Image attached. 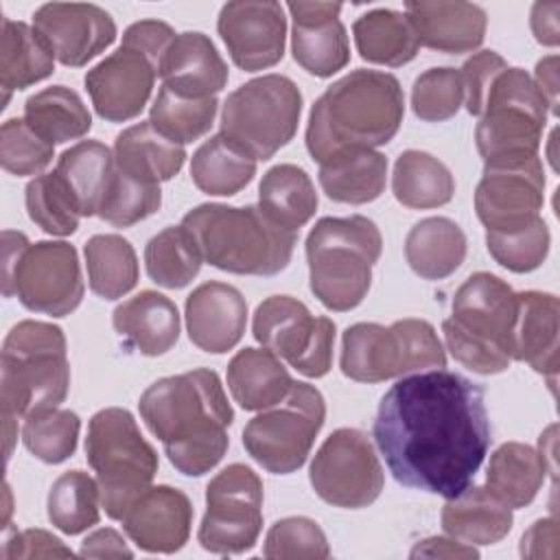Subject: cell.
<instances>
[{
	"label": "cell",
	"instance_id": "6da1fadb",
	"mask_svg": "<svg viewBox=\"0 0 560 560\" xmlns=\"http://www.w3.org/2000/svg\"><path fill=\"white\" fill-rule=\"evenodd\" d=\"M372 435L398 483L451 499L472 483L492 442L483 387L444 368L400 376Z\"/></svg>",
	"mask_w": 560,
	"mask_h": 560
},
{
	"label": "cell",
	"instance_id": "7a4b0ae2",
	"mask_svg": "<svg viewBox=\"0 0 560 560\" xmlns=\"http://www.w3.org/2000/svg\"><path fill=\"white\" fill-rule=\"evenodd\" d=\"M168 462L186 477L210 472L230 446L234 411L214 370L195 368L149 385L138 402Z\"/></svg>",
	"mask_w": 560,
	"mask_h": 560
},
{
	"label": "cell",
	"instance_id": "3957f363",
	"mask_svg": "<svg viewBox=\"0 0 560 560\" xmlns=\"http://www.w3.org/2000/svg\"><path fill=\"white\" fill-rule=\"evenodd\" d=\"M405 94L398 79L381 70H352L313 103L306 149L322 164L352 149L387 144L400 129Z\"/></svg>",
	"mask_w": 560,
	"mask_h": 560
},
{
	"label": "cell",
	"instance_id": "277c9868",
	"mask_svg": "<svg viewBox=\"0 0 560 560\" xmlns=\"http://www.w3.org/2000/svg\"><path fill=\"white\" fill-rule=\"evenodd\" d=\"M182 228L212 267L236 276H276L291 262L298 232L278 225L260 206L201 203L188 210Z\"/></svg>",
	"mask_w": 560,
	"mask_h": 560
},
{
	"label": "cell",
	"instance_id": "5b68a950",
	"mask_svg": "<svg viewBox=\"0 0 560 560\" xmlns=\"http://www.w3.org/2000/svg\"><path fill=\"white\" fill-rule=\"evenodd\" d=\"M70 389L66 335L50 322H18L0 352L2 416L28 418L59 407Z\"/></svg>",
	"mask_w": 560,
	"mask_h": 560
},
{
	"label": "cell",
	"instance_id": "8992f818",
	"mask_svg": "<svg viewBox=\"0 0 560 560\" xmlns=\"http://www.w3.org/2000/svg\"><path fill=\"white\" fill-rule=\"evenodd\" d=\"M383 238L363 214L322 217L306 236V262L313 295L328 311H352L370 291L372 267Z\"/></svg>",
	"mask_w": 560,
	"mask_h": 560
},
{
	"label": "cell",
	"instance_id": "52a82bcc",
	"mask_svg": "<svg viewBox=\"0 0 560 560\" xmlns=\"http://www.w3.org/2000/svg\"><path fill=\"white\" fill-rule=\"evenodd\" d=\"M453 313L442 322L453 359L477 374H499L512 363L510 335L516 293L494 273L477 271L453 295Z\"/></svg>",
	"mask_w": 560,
	"mask_h": 560
},
{
	"label": "cell",
	"instance_id": "ba28073f",
	"mask_svg": "<svg viewBox=\"0 0 560 560\" xmlns=\"http://www.w3.org/2000/svg\"><path fill=\"white\" fill-rule=\"evenodd\" d=\"M175 37L162 20L133 22L122 33V44L85 72V90L103 120L125 122L140 116Z\"/></svg>",
	"mask_w": 560,
	"mask_h": 560
},
{
	"label": "cell",
	"instance_id": "9c48e42d",
	"mask_svg": "<svg viewBox=\"0 0 560 560\" xmlns=\"http://www.w3.org/2000/svg\"><path fill=\"white\" fill-rule=\"evenodd\" d=\"M85 459L96 472L105 514L114 521H120L129 505L151 488L160 468L155 448L122 407H105L90 418Z\"/></svg>",
	"mask_w": 560,
	"mask_h": 560
},
{
	"label": "cell",
	"instance_id": "30bf717a",
	"mask_svg": "<svg viewBox=\"0 0 560 560\" xmlns=\"http://www.w3.org/2000/svg\"><path fill=\"white\" fill-rule=\"evenodd\" d=\"M2 293L15 295L33 313L70 315L83 300L85 284L74 245L66 241L28 243L22 232H2Z\"/></svg>",
	"mask_w": 560,
	"mask_h": 560
},
{
	"label": "cell",
	"instance_id": "8fae6325",
	"mask_svg": "<svg viewBox=\"0 0 560 560\" xmlns=\"http://www.w3.org/2000/svg\"><path fill=\"white\" fill-rule=\"evenodd\" d=\"M549 107L523 68L501 70L488 88L475 129L483 166H510L538 158Z\"/></svg>",
	"mask_w": 560,
	"mask_h": 560
},
{
	"label": "cell",
	"instance_id": "7c38bea8",
	"mask_svg": "<svg viewBox=\"0 0 560 560\" xmlns=\"http://www.w3.org/2000/svg\"><path fill=\"white\" fill-rule=\"evenodd\" d=\"M339 368L357 383H383L411 372L446 368V352L427 319H398L389 326L359 322L343 330Z\"/></svg>",
	"mask_w": 560,
	"mask_h": 560
},
{
	"label": "cell",
	"instance_id": "4fadbf2b",
	"mask_svg": "<svg viewBox=\"0 0 560 560\" xmlns=\"http://www.w3.org/2000/svg\"><path fill=\"white\" fill-rule=\"evenodd\" d=\"M300 114V88L284 74H262L228 94L219 133L256 162H265L293 140Z\"/></svg>",
	"mask_w": 560,
	"mask_h": 560
},
{
	"label": "cell",
	"instance_id": "5bb4252c",
	"mask_svg": "<svg viewBox=\"0 0 560 560\" xmlns=\"http://www.w3.org/2000/svg\"><path fill=\"white\" fill-rule=\"evenodd\" d=\"M324 420L322 392L304 381H293L280 402L262 409L245 424L243 446L267 472L291 475L304 466Z\"/></svg>",
	"mask_w": 560,
	"mask_h": 560
},
{
	"label": "cell",
	"instance_id": "9a60e30c",
	"mask_svg": "<svg viewBox=\"0 0 560 560\" xmlns=\"http://www.w3.org/2000/svg\"><path fill=\"white\" fill-rule=\"evenodd\" d=\"M262 529V481L245 464L219 470L206 488V514L197 540L219 556L249 551Z\"/></svg>",
	"mask_w": 560,
	"mask_h": 560
},
{
	"label": "cell",
	"instance_id": "2e32d148",
	"mask_svg": "<svg viewBox=\"0 0 560 560\" xmlns=\"http://www.w3.org/2000/svg\"><path fill=\"white\" fill-rule=\"evenodd\" d=\"M252 332L262 348L308 378L328 374L332 365L335 322L330 317H313L306 304L291 295L262 300L256 306Z\"/></svg>",
	"mask_w": 560,
	"mask_h": 560
},
{
	"label": "cell",
	"instance_id": "e0dca14e",
	"mask_svg": "<svg viewBox=\"0 0 560 560\" xmlns=\"http://www.w3.org/2000/svg\"><path fill=\"white\" fill-rule=\"evenodd\" d=\"M308 479L322 501L346 510L368 508L385 483L368 433L350 427L337 429L324 440L311 462Z\"/></svg>",
	"mask_w": 560,
	"mask_h": 560
},
{
	"label": "cell",
	"instance_id": "ac0fdd59",
	"mask_svg": "<svg viewBox=\"0 0 560 560\" xmlns=\"http://www.w3.org/2000/svg\"><path fill=\"white\" fill-rule=\"evenodd\" d=\"M545 168L540 158L510 166H483L475 190V212L486 232L508 234L540 219Z\"/></svg>",
	"mask_w": 560,
	"mask_h": 560
},
{
	"label": "cell",
	"instance_id": "d6986e66",
	"mask_svg": "<svg viewBox=\"0 0 560 560\" xmlns=\"http://www.w3.org/2000/svg\"><path fill=\"white\" fill-rule=\"evenodd\" d=\"M217 31L234 66L245 72L267 70L284 57L287 18L280 2H228L219 11Z\"/></svg>",
	"mask_w": 560,
	"mask_h": 560
},
{
	"label": "cell",
	"instance_id": "ffe728a7",
	"mask_svg": "<svg viewBox=\"0 0 560 560\" xmlns=\"http://www.w3.org/2000/svg\"><path fill=\"white\" fill-rule=\"evenodd\" d=\"M33 28L68 68H81L116 39L114 18L92 2H48L33 13Z\"/></svg>",
	"mask_w": 560,
	"mask_h": 560
},
{
	"label": "cell",
	"instance_id": "44dd1931",
	"mask_svg": "<svg viewBox=\"0 0 560 560\" xmlns=\"http://www.w3.org/2000/svg\"><path fill=\"white\" fill-rule=\"evenodd\" d=\"M291 52L308 74L328 79L350 61L346 26L339 20V2H289Z\"/></svg>",
	"mask_w": 560,
	"mask_h": 560
},
{
	"label": "cell",
	"instance_id": "7402d4cb",
	"mask_svg": "<svg viewBox=\"0 0 560 560\" xmlns=\"http://www.w3.org/2000/svg\"><path fill=\"white\" fill-rule=\"evenodd\" d=\"M190 499L173 486L147 488L120 518L125 534L149 553H175L190 536Z\"/></svg>",
	"mask_w": 560,
	"mask_h": 560
},
{
	"label": "cell",
	"instance_id": "603a6c76",
	"mask_svg": "<svg viewBox=\"0 0 560 560\" xmlns=\"http://www.w3.org/2000/svg\"><path fill=\"white\" fill-rule=\"evenodd\" d=\"M245 324L247 302L228 282H203L186 298L188 339L203 352L223 354L232 350L241 341Z\"/></svg>",
	"mask_w": 560,
	"mask_h": 560
},
{
	"label": "cell",
	"instance_id": "cb8c5ba5",
	"mask_svg": "<svg viewBox=\"0 0 560 560\" xmlns=\"http://www.w3.org/2000/svg\"><path fill=\"white\" fill-rule=\"evenodd\" d=\"M560 348V306L553 293L521 291L510 335L512 361L527 363L542 376L556 378Z\"/></svg>",
	"mask_w": 560,
	"mask_h": 560
},
{
	"label": "cell",
	"instance_id": "d4e9b609",
	"mask_svg": "<svg viewBox=\"0 0 560 560\" xmlns=\"http://www.w3.org/2000/svg\"><path fill=\"white\" fill-rule=\"evenodd\" d=\"M160 79L175 96L210 98L228 85L230 70L208 35L186 31L177 33L168 46L160 68Z\"/></svg>",
	"mask_w": 560,
	"mask_h": 560
},
{
	"label": "cell",
	"instance_id": "484cf974",
	"mask_svg": "<svg viewBox=\"0 0 560 560\" xmlns=\"http://www.w3.org/2000/svg\"><path fill=\"white\" fill-rule=\"evenodd\" d=\"M420 46L438 52L462 55L481 46L488 15L472 2H405Z\"/></svg>",
	"mask_w": 560,
	"mask_h": 560
},
{
	"label": "cell",
	"instance_id": "4316f807",
	"mask_svg": "<svg viewBox=\"0 0 560 560\" xmlns=\"http://www.w3.org/2000/svg\"><path fill=\"white\" fill-rule=\"evenodd\" d=\"M116 332L140 354H166L179 339V313L175 302L158 291H140L112 313Z\"/></svg>",
	"mask_w": 560,
	"mask_h": 560
},
{
	"label": "cell",
	"instance_id": "83f0119b",
	"mask_svg": "<svg viewBox=\"0 0 560 560\" xmlns=\"http://www.w3.org/2000/svg\"><path fill=\"white\" fill-rule=\"evenodd\" d=\"M442 529L468 545H494L503 540L514 523L512 508L494 497L486 486H466L446 499L442 508Z\"/></svg>",
	"mask_w": 560,
	"mask_h": 560
},
{
	"label": "cell",
	"instance_id": "f1b7e54d",
	"mask_svg": "<svg viewBox=\"0 0 560 560\" xmlns=\"http://www.w3.org/2000/svg\"><path fill=\"white\" fill-rule=\"evenodd\" d=\"M228 389L245 411H262L280 402L293 385L289 370L267 348H243L228 363Z\"/></svg>",
	"mask_w": 560,
	"mask_h": 560
},
{
	"label": "cell",
	"instance_id": "f546056e",
	"mask_svg": "<svg viewBox=\"0 0 560 560\" xmlns=\"http://www.w3.org/2000/svg\"><path fill=\"white\" fill-rule=\"evenodd\" d=\"M114 153L98 140H81L66 149L55 166V177L74 201L81 217L98 214L114 175Z\"/></svg>",
	"mask_w": 560,
	"mask_h": 560
},
{
	"label": "cell",
	"instance_id": "4dcf8cb0",
	"mask_svg": "<svg viewBox=\"0 0 560 560\" xmlns=\"http://www.w3.org/2000/svg\"><path fill=\"white\" fill-rule=\"evenodd\" d=\"M114 160L118 168L138 179L162 184L182 171L186 162V149L162 136L147 120L131 125L116 136Z\"/></svg>",
	"mask_w": 560,
	"mask_h": 560
},
{
	"label": "cell",
	"instance_id": "1f68e13d",
	"mask_svg": "<svg viewBox=\"0 0 560 560\" xmlns=\"http://www.w3.org/2000/svg\"><path fill=\"white\" fill-rule=\"evenodd\" d=\"M319 186L339 203H370L378 199L387 182V158L376 149H352L319 164Z\"/></svg>",
	"mask_w": 560,
	"mask_h": 560
},
{
	"label": "cell",
	"instance_id": "d6a6232c",
	"mask_svg": "<svg viewBox=\"0 0 560 560\" xmlns=\"http://www.w3.org/2000/svg\"><path fill=\"white\" fill-rule=\"evenodd\" d=\"M405 258L416 276L444 280L455 273L466 258V234L446 217H427L409 230Z\"/></svg>",
	"mask_w": 560,
	"mask_h": 560
},
{
	"label": "cell",
	"instance_id": "836d02e7",
	"mask_svg": "<svg viewBox=\"0 0 560 560\" xmlns=\"http://www.w3.org/2000/svg\"><path fill=\"white\" fill-rule=\"evenodd\" d=\"M547 475L545 455L529 444L505 442L492 455L486 472V488L508 508H527Z\"/></svg>",
	"mask_w": 560,
	"mask_h": 560
},
{
	"label": "cell",
	"instance_id": "e575fe53",
	"mask_svg": "<svg viewBox=\"0 0 560 560\" xmlns=\"http://www.w3.org/2000/svg\"><path fill=\"white\" fill-rule=\"evenodd\" d=\"M354 46L370 63L400 68L409 63L420 48L409 18L394 9H372L352 24Z\"/></svg>",
	"mask_w": 560,
	"mask_h": 560
},
{
	"label": "cell",
	"instance_id": "d590c367",
	"mask_svg": "<svg viewBox=\"0 0 560 560\" xmlns=\"http://www.w3.org/2000/svg\"><path fill=\"white\" fill-rule=\"evenodd\" d=\"M55 72V55L26 22L2 20L0 46V83L4 90V105L11 92L26 90Z\"/></svg>",
	"mask_w": 560,
	"mask_h": 560
},
{
	"label": "cell",
	"instance_id": "8d00e7d4",
	"mask_svg": "<svg viewBox=\"0 0 560 560\" xmlns=\"http://www.w3.org/2000/svg\"><path fill=\"white\" fill-rule=\"evenodd\" d=\"M392 192L396 201L413 210L446 206L455 195V179L448 166L435 155L407 149L396 158L392 173Z\"/></svg>",
	"mask_w": 560,
	"mask_h": 560
},
{
	"label": "cell",
	"instance_id": "74e56055",
	"mask_svg": "<svg viewBox=\"0 0 560 560\" xmlns=\"http://www.w3.org/2000/svg\"><path fill=\"white\" fill-rule=\"evenodd\" d=\"M317 192L308 173L295 164L271 166L258 186V206L278 225L298 232L317 210Z\"/></svg>",
	"mask_w": 560,
	"mask_h": 560
},
{
	"label": "cell",
	"instance_id": "f35d334b",
	"mask_svg": "<svg viewBox=\"0 0 560 560\" xmlns=\"http://www.w3.org/2000/svg\"><path fill=\"white\" fill-rule=\"evenodd\" d=\"M24 120L52 147L79 140L92 129L88 105L66 85H50L28 96L24 103Z\"/></svg>",
	"mask_w": 560,
	"mask_h": 560
},
{
	"label": "cell",
	"instance_id": "ab89813d",
	"mask_svg": "<svg viewBox=\"0 0 560 560\" xmlns=\"http://www.w3.org/2000/svg\"><path fill=\"white\" fill-rule=\"evenodd\" d=\"M256 175V160L232 144L225 136H210L190 158L195 186L214 197H232Z\"/></svg>",
	"mask_w": 560,
	"mask_h": 560
},
{
	"label": "cell",
	"instance_id": "60d3db41",
	"mask_svg": "<svg viewBox=\"0 0 560 560\" xmlns=\"http://www.w3.org/2000/svg\"><path fill=\"white\" fill-rule=\"evenodd\" d=\"M88 284L103 300H118L138 284V258L120 234H94L85 247Z\"/></svg>",
	"mask_w": 560,
	"mask_h": 560
},
{
	"label": "cell",
	"instance_id": "b9f144b4",
	"mask_svg": "<svg viewBox=\"0 0 560 560\" xmlns=\"http://www.w3.org/2000/svg\"><path fill=\"white\" fill-rule=\"evenodd\" d=\"M101 490L83 470L59 475L48 492V521L63 534L77 536L101 521Z\"/></svg>",
	"mask_w": 560,
	"mask_h": 560
},
{
	"label": "cell",
	"instance_id": "7bdbcfd3",
	"mask_svg": "<svg viewBox=\"0 0 560 560\" xmlns=\"http://www.w3.org/2000/svg\"><path fill=\"white\" fill-rule=\"evenodd\" d=\"M201 262L197 243L182 225L164 228L144 247L147 273L164 289L188 287L197 278Z\"/></svg>",
	"mask_w": 560,
	"mask_h": 560
},
{
	"label": "cell",
	"instance_id": "ee69618b",
	"mask_svg": "<svg viewBox=\"0 0 560 560\" xmlns=\"http://www.w3.org/2000/svg\"><path fill=\"white\" fill-rule=\"evenodd\" d=\"M219 109L217 96L210 98H182L175 96L164 85L160 88L151 112L149 122L168 140L177 144H188L206 136L214 122Z\"/></svg>",
	"mask_w": 560,
	"mask_h": 560
},
{
	"label": "cell",
	"instance_id": "f6af8a7d",
	"mask_svg": "<svg viewBox=\"0 0 560 560\" xmlns=\"http://www.w3.org/2000/svg\"><path fill=\"white\" fill-rule=\"evenodd\" d=\"M81 420L70 409H48L24 418L22 442L44 464H61L74 455Z\"/></svg>",
	"mask_w": 560,
	"mask_h": 560
},
{
	"label": "cell",
	"instance_id": "bcb514c9",
	"mask_svg": "<svg viewBox=\"0 0 560 560\" xmlns=\"http://www.w3.org/2000/svg\"><path fill=\"white\" fill-rule=\"evenodd\" d=\"M160 206H162L160 184L138 179L125 173L122 168L114 166L112 182L107 186V192L103 197V203L96 217H101L103 221L116 228H129L155 214Z\"/></svg>",
	"mask_w": 560,
	"mask_h": 560
},
{
	"label": "cell",
	"instance_id": "7dc6e473",
	"mask_svg": "<svg viewBox=\"0 0 560 560\" xmlns=\"http://www.w3.org/2000/svg\"><path fill=\"white\" fill-rule=\"evenodd\" d=\"M26 212L31 221L52 236H70L79 228V210L55 173H42L26 184Z\"/></svg>",
	"mask_w": 560,
	"mask_h": 560
},
{
	"label": "cell",
	"instance_id": "c3c4849f",
	"mask_svg": "<svg viewBox=\"0 0 560 560\" xmlns=\"http://www.w3.org/2000/svg\"><path fill=\"white\" fill-rule=\"evenodd\" d=\"M464 103L462 74L455 68H429L411 88V109L424 122H444L453 118Z\"/></svg>",
	"mask_w": 560,
	"mask_h": 560
},
{
	"label": "cell",
	"instance_id": "681fc988",
	"mask_svg": "<svg viewBox=\"0 0 560 560\" xmlns=\"http://www.w3.org/2000/svg\"><path fill=\"white\" fill-rule=\"evenodd\" d=\"M549 243L551 234L542 217L516 232H486V247L494 262L514 273H529L538 269L547 260Z\"/></svg>",
	"mask_w": 560,
	"mask_h": 560
},
{
	"label": "cell",
	"instance_id": "f907efd6",
	"mask_svg": "<svg viewBox=\"0 0 560 560\" xmlns=\"http://www.w3.org/2000/svg\"><path fill=\"white\" fill-rule=\"evenodd\" d=\"M55 147L37 136L24 118H9L0 129V164L7 173L26 177L42 175L52 162Z\"/></svg>",
	"mask_w": 560,
	"mask_h": 560
},
{
	"label": "cell",
	"instance_id": "816d5d0a",
	"mask_svg": "<svg viewBox=\"0 0 560 560\" xmlns=\"http://www.w3.org/2000/svg\"><path fill=\"white\" fill-rule=\"evenodd\" d=\"M265 558H315L326 560L330 547L324 529L308 516H287L276 521L262 547Z\"/></svg>",
	"mask_w": 560,
	"mask_h": 560
},
{
	"label": "cell",
	"instance_id": "f5cc1de1",
	"mask_svg": "<svg viewBox=\"0 0 560 560\" xmlns=\"http://www.w3.org/2000/svg\"><path fill=\"white\" fill-rule=\"evenodd\" d=\"M505 68H508V61L494 50H481L470 59H466V63L459 68V74L464 83V101H466L468 114L481 116L488 88L494 81V77Z\"/></svg>",
	"mask_w": 560,
	"mask_h": 560
},
{
	"label": "cell",
	"instance_id": "db71d44e",
	"mask_svg": "<svg viewBox=\"0 0 560 560\" xmlns=\"http://www.w3.org/2000/svg\"><path fill=\"white\" fill-rule=\"evenodd\" d=\"M2 560H22V558H72V549L66 547L57 536L46 529H24L15 532L4 540Z\"/></svg>",
	"mask_w": 560,
	"mask_h": 560
},
{
	"label": "cell",
	"instance_id": "11a10c76",
	"mask_svg": "<svg viewBox=\"0 0 560 560\" xmlns=\"http://www.w3.org/2000/svg\"><path fill=\"white\" fill-rule=\"evenodd\" d=\"M79 556L81 558H131L133 551L127 547L125 538L116 529L101 527L81 542Z\"/></svg>",
	"mask_w": 560,
	"mask_h": 560
},
{
	"label": "cell",
	"instance_id": "9f6ffc18",
	"mask_svg": "<svg viewBox=\"0 0 560 560\" xmlns=\"http://www.w3.org/2000/svg\"><path fill=\"white\" fill-rule=\"evenodd\" d=\"M411 558L424 556V558H479V551L468 545L462 542L453 536H431L424 538L420 542H416V547L409 553Z\"/></svg>",
	"mask_w": 560,
	"mask_h": 560
},
{
	"label": "cell",
	"instance_id": "6f0895ef",
	"mask_svg": "<svg viewBox=\"0 0 560 560\" xmlns=\"http://www.w3.org/2000/svg\"><path fill=\"white\" fill-rule=\"evenodd\" d=\"M558 13H560V2H536L532 7V33L538 44L542 46H558L560 42V31H558Z\"/></svg>",
	"mask_w": 560,
	"mask_h": 560
},
{
	"label": "cell",
	"instance_id": "680465c9",
	"mask_svg": "<svg viewBox=\"0 0 560 560\" xmlns=\"http://www.w3.org/2000/svg\"><path fill=\"white\" fill-rule=\"evenodd\" d=\"M556 540H558L556 518H540L523 534L521 556L523 558H542V556H547L545 547H549L556 553Z\"/></svg>",
	"mask_w": 560,
	"mask_h": 560
},
{
	"label": "cell",
	"instance_id": "91938a15",
	"mask_svg": "<svg viewBox=\"0 0 560 560\" xmlns=\"http://www.w3.org/2000/svg\"><path fill=\"white\" fill-rule=\"evenodd\" d=\"M534 83L542 94L549 112L556 116L558 114V57L556 55H549L536 63Z\"/></svg>",
	"mask_w": 560,
	"mask_h": 560
}]
</instances>
